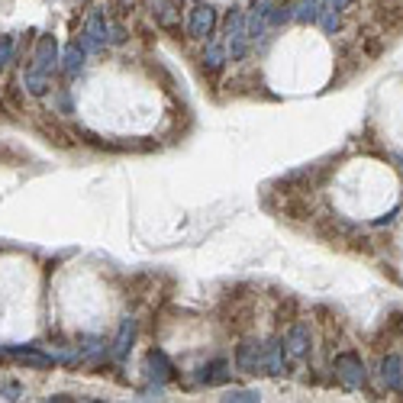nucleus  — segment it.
<instances>
[{"instance_id":"f257e3e1","label":"nucleus","mask_w":403,"mask_h":403,"mask_svg":"<svg viewBox=\"0 0 403 403\" xmlns=\"http://www.w3.org/2000/svg\"><path fill=\"white\" fill-rule=\"evenodd\" d=\"M333 371H335V380H339L345 390H361L368 384L365 361H361L355 352H342V355H335Z\"/></svg>"},{"instance_id":"f03ea898","label":"nucleus","mask_w":403,"mask_h":403,"mask_svg":"<svg viewBox=\"0 0 403 403\" xmlns=\"http://www.w3.org/2000/svg\"><path fill=\"white\" fill-rule=\"evenodd\" d=\"M249 52V32H245V13L232 7L226 13V55L229 61H242Z\"/></svg>"},{"instance_id":"7ed1b4c3","label":"nucleus","mask_w":403,"mask_h":403,"mask_svg":"<svg viewBox=\"0 0 403 403\" xmlns=\"http://www.w3.org/2000/svg\"><path fill=\"white\" fill-rule=\"evenodd\" d=\"M55 68H58V42H55V36H39V42L32 46L30 68L26 71H36V75L52 78Z\"/></svg>"},{"instance_id":"20e7f679","label":"nucleus","mask_w":403,"mask_h":403,"mask_svg":"<svg viewBox=\"0 0 403 403\" xmlns=\"http://www.w3.org/2000/svg\"><path fill=\"white\" fill-rule=\"evenodd\" d=\"M216 30V7L197 0V4H190V16H187V32L194 39H210Z\"/></svg>"},{"instance_id":"39448f33","label":"nucleus","mask_w":403,"mask_h":403,"mask_svg":"<svg viewBox=\"0 0 403 403\" xmlns=\"http://www.w3.org/2000/svg\"><path fill=\"white\" fill-rule=\"evenodd\" d=\"M281 349L287 361H300V358L310 355V323H294L281 339Z\"/></svg>"},{"instance_id":"423d86ee","label":"nucleus","mask_w":403,"mask_h":403,"mask_svg":"<svg viewBox=\"0 0 403 403\" xmlns=\"http://www.w3.org/2000/svg\"><path fill=\"white\" fill-rule=\"evenodd\" d=\"M181 4L184 0H152L155 23L175 39H181Z\"/></svg>"},{"instance_id":"0eeeda50","label":"nucleus","mask_w":403,"mask_h":403,"mask_svg":"<svg viewBox=\"0 0 403 403\" xmlns=\"http://www.w3.org/2000/svg\"><path fill=\"white\" fill-rule=\"evenodd\" d=\"M278 7V0H255L245 16V32H249V42H259L265 36V26L271 23V10Z\"/></svg>"},{"instance_id":"6e6552de","label":"nucleus","mask_w":403,"mask_h":403,"mask_svg":"<svg viewBox=\"0 0 403 403\" xmlns=\"http://www.w3.org/2000/svg\"><path fill=\"white\" fill-rule=\"evenodd\" d=\"M259 365H261V342L249 339L236 349V368L245 374H259Z\"/></svg>"},{"instance_id":"1a4fd4ad","label":"nucleus","mask_w":403,"mask_h":403,"mask_svg":"<svg viewBox=\"0 0 403 403\" xmlns=\"http://www.w3.org/2000/svg\"><path fill=\"white\" fill-rule=\"evenodd\" d=\"M226 39H210L206 42V52H204V71L206 75H220L223 68H226Z\"/></svg>"},{"instance_id":"9d476101","label":"nucleus","mask_w":403,"mask_h":403,"mask_svg":"<svg viewBox=\"0 0 403 403\" xmlns=\"http://www.w3.org/2000/svg\"><path fill=\"white\" fill-rule=\"evenodd\" d=\"M149 368H152V378L159 380V384H168V380H175L178 378V368H175V361L165 355L161 349H152L149 352Z\"/></svg>"},{"instance_id":"9b49d317","label":"nucleus","mask_w":403,"mask_h":403,"mask_svg":"<svg viewBox=\"0 0 403 403\" xmlns=\"http://www.w3.org/2000/svg\"><path fill=\"white\" fill-rule=\"evenodd\" d=\"M58 68H61V75L65 78H78L84 71V61H87V52H84L81 46H78V42H71L68 49H65V52L58 55Z\"/></svg>"},{"instance_id":"f8f14e48","label":"nucleus","mask_w":403,"mask_h":403,"mask_svg":"<svg viewBox=\"0 0 403 403\" xmlns=\"http://www.w3.org/2000/svg\"><path fill=\"white\" fill-rule=\"evenodd\" d=\"M229 371H232V365H229L226 358H213V361H206V365L200 368L197 380H200V384H206V388H213V384H226Z\"/></svg>"},{"instance_id":"ddd939ff","label":"nucleus","mask_w":403,"mask_h":403,"mask_svg":"<svg viewBox=\"0 0 403 403\" xmlns=\"http://www.w3.org/2000/svg\"><path fill=\"white\" fill-rule=\"evenodd\" d=\"M136 329H139V323L132 320V316H126V320L120 323V333H116L113 345H110V355H113V358L126 355V352L132 349V342H136Z\"/></svg>"},{"instance_id":"4468645a","label":"nucleus","mask_w":403,"mask_h":403,"mask_svg":"<svg viewBox=\"0 0 403 403\" xmlns=\"http://www.w3.org/2000/svg\"><path fill=\"white\" fill-rule=\"evenodd\" d=\"M380 378H384L388 390H403V361H400V355H384L380 358Z\"/></svg>"},{"instance_id":"2eb2a0df","label":"nucleus","mask_w":403,"mask_h":403,"mask_svg":"<svg viewBox=\"0 0 403 403\" xmlns=\"http://www.w3.org/2000/svg\"><path fill=\"white\" fill-rule=\"evenodd\" d=\"M36 126H39V132L49 139V142H55V145H61V149H68V136L61 132V126L55 120H49V116H36Z\"/></svg>"},{"instance_id":"dca6fc26","label":"nucleus","mask_w":403,"mask_h":403,"mask_svg":"<svg viewBox=\"0 0 403 403\" xmlns=\"http://www.w3.org/2000/svg\"><path fill=\"white\" fill-rule=\"evenodd\" d=\"M13 58H16V39L13 36H0V71L7 68Z\"/></svg>"},{"instance_id":"f3484780","label":"nucleus","mask_w":403,"mask_h":403,"mask_svg":"<svg viewBox=\"0 0 403 403\" xmlns=\"http://www.w3.org/2000/svg\"><path fill=\"white\" fill-rule=\"evenodd\" d=\"M226 403H259V390H229L226 397H223Z\"/></svg>"},{"instance_id":"a211bd4d","label":"nucleus","mask_w":403,"mask_h":403,"mask_svg":"<svg viewBox=\"0 0 403 403\" xmlns=\"http://www.w3.org/2000/svg\"><path fill=\"white\" fill-rule=\"evenodd\" d=\"M316 23H323V30H326L329 36H333V32L339 30V10H323Z\"/></svg>"},{"instance_id":"6ab92c4d","label":"nucleus","mask_w":403,"mask_h":403,"mask_svg":"<svg viewBox=\"0 0 403 403\" xmlns=\"http://www.w3.org/2000/svg\"><path fill=\"white\" fill-rule=\"evenodd\" d=\"M4 394H7V400H16L20 397V384H4Z\"/></svg>"},{"instance_id":"aec40b11","label":"nucleus","mask_w":403,"mask_h":403,"mask_svg":"<svg viewBox=\"0 0 403 403\" xmlns=\"http://www.w3.org/2000/svg\"><path fill=\"white\" fill-rule=\"evenodd\" d=\"M345 7H349V0H326V10H339L342 13Z\"/></svg>"},{"instance_id":"412c9836","label":"nucleus","mask_w":403,"mask_h":403,"mask_svg":"<svg viewBox=\"0 0 403 403\" xmlns=\"http://www.w3.org/2000/svg\"><path fill=\"white\" fill-rule=\"evenodd\" d=\"M397 161H400V168H403V155H397Z\"/></svg>"},{"instance_id":"4be33fe9","label":"nucleus","mask_w":403,"mask_h":403,"mask_svg":"<svg viewBox=\"0 0 403 403\" xmlns=\"http://www.w3.org/2000/svg\"><path fill=\"white\" fill-rule=\"evenodd\" d=\"M0 361H4V352H0Z\"/></svg>"}]
</instances>
